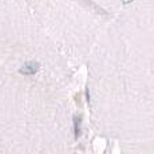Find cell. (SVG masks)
Listing matches in <instances>:
<instances>
[{
    "label": "cell",
    "mask_w": 154,
    "mask_h": 154,
    "mask_svg": "<svg viewBox=\"0 0 154 154\" xmlns=\"http://www.w3.org/2000/svg\"><path fill=\"white\" fill-rule=\"evenodd\" d=\"M72 121H74V137L79 138V135H81V122H82V119H81L79 115H75Z\"/></svg>",
    "instance_id": "cell-1"
},
{
    "label": "cell",
    "mask_w": 154,
    "mask_h": 154,
    "mask_svg": "<svg viewBox=\"0 0 154 154\" xmlns=\"http://www.w3.org/2000/svg\"><path fill=\"white\" fill-rule=\"evenodd\" d=\"M133 0H123V4H126V3H131Z\"/></svg>",
    "instance_id": "cell-2"
}]
</instances>
